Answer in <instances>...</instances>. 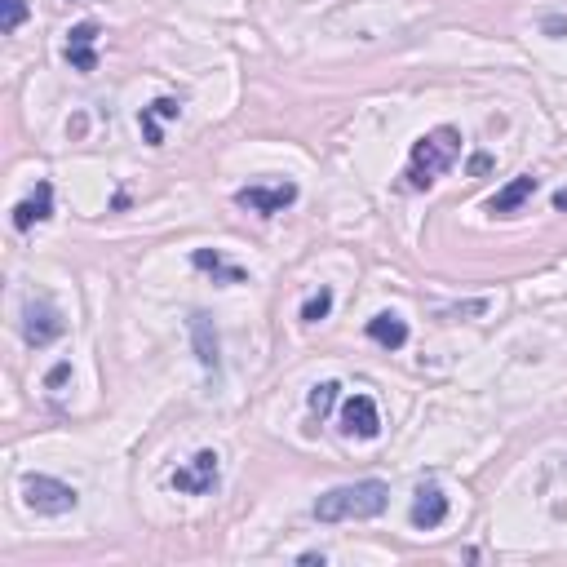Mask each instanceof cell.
I'll return each instance as SVG.
<instances>
[{
    "label": "cell",
    "instance_id": "cell-5",
    "mask_svg": "<svg viewBox=\"0 0 567 567\" xmlns=\"http://www.w3.org/2000/svg\"><path fill=\"white\" fill-rule=\"evenodd\" d=\"M63 333H67V319L58 315V306L45 302V297H27V302H23V337H27V346L45 350V346H54Z\"/></svg>",
    "mask_w": 567,
    "mask_h": 567
},
{
    "label": "cell",
    "instance_id": "cell-13",
    "mask_svg": "<svg viewBox=\"0 0 567 567\" xmlns=\"http://www.w3.org/2000/svg\"><path fill=\"white\" fill-rule=\"evenodd\" d=\"M191 337H195V355H200V364L209 368V373H218V368H222L218 328H213V319L204 315V311H191Z\"/></svg>",
    "mask_w": 567,
    "mask_h": 567
},
{
    "label": "cell",
    "instance_id": "cell-16",
    "mask_svg": "<svg viewBox=\"0 0 567 567\" xmlns=\"http://www.w3.org/2000/svg\"><path fill=\"white\" fill-rule=\"evenodd\" d=\"M337 390H342L337 381H319V386L311 390V412H315L319 421H324L328 412H333V404H337Z\"/></svg>",
    "mask_w": 567,
    "mask_h": 567
},
{
    "label": "cell",
    "instance_id": "cell-10",
    "mask_svg": "<svg viewBox=\"0 0 567 567\" xmlns=\"http://www.w3.org/2000/svg\"><path fill=\"white\" fill-rule=\"evenodd\" d=\"M54 218V187L49 182H36V191L27 195L23 204H14V226L18 231H32V226Z\"/></svg>",
    "mask_w": 567,
    "mask_h": 567
},
{
    "label": "cell",
    "instance_id": "cell-19",
    "mask_svg": "<svg viewBox=\"0 0 567 567\" xmlns=\"http://www.w3.org/2000/svg\"><path fill=\"white\" fill-rule=\"evenodd\" d=\"M67 377H71V364H58V368H54V373H49V377H45V390H58V386H63V381H67Z\"/></svg>",
    "mask_w": 567,
    "mask_h": 567
},
{
    "label": "cell",
    "instance_id": "cell-1",
    "mask_svg": "<svg viewBox=\"0 0 567 567\" xmlns=\"http://www.w3.org/2000/svg\"><path fill=\"white\" fill-rule=\"evenodd\" d=\"M390 505V488L381 479L364 483H342V488H328L315 501V519L319 523H355V519H377Z\"/></svg>",
    "mask_w": 567,
    "mask_h": 567
},
{
    "label": "cell",
    "instance_id": "cell-4",
    "mask_svg": "<svg viewBox=\"0 0 567 567\" xmlns=\"http://www.w3.org/2000/svg\"><path fill=\"white\" fill-rule=\"evenodd\" d=\"M222 479V457L213 448H200L195 457L187 461V466L173 470V492H182V497H209L213 488H218Z\"/></svg>",
    "mask_w": 567,
    "mask_h": 567
},
{
    "label": "cell",
    "instance_id": "cell-18",
    "mask_svg": "<svg viewBox=\"0 0 567 567\" xmlns=\"http://www.w3.org/2000/svg\"><path fill=\"white\" fill-rule=\"evenodd\" d=\"M328 311H333V288H319L315 297H306L302 319H306V324H319V319H328Z\"/></svg>",
    "mask_w": 567,
    "mask_h": 567
},
{
    "label": "cell",
    "instance_id": "cell-7",
    "mask_svg": "<svg viewBox=\"0 0 567 567\" xmlns=\"http://www.w3.org/2000/svg\"><path fill=\"white\" fill-rule=\"evenodd\" d=\"M63 58L71 63V71L89 76L98 71V23H76L67 32V45H63Z\"/></svg>",
    "mask_w": 567,
    "mask_h": 567
},
{
    "label": "cell",
    "instance_id": "cell-12",
    "mask_svg": "<svg viewBox=\"0 0 567 567\" xmlns=\"http://www.w3.org/2000/svg\"><path fill=\"white\" fill-rule=\"evenodd\" d=\"M182 116V102L178 98H156L151 107L138 111V125H142V138L147 147H164V133H160V120H178Z\"/></svg>",
    "mask_w": 567,
    "mask_h": 567
},
{
    "label": "cell",
    "instance_id": "cell-21",
    "mask_svg": "<svg viewBox=\"0 0 567 567\" xmlns=\"http://www.w3.org/2000/svg\"><path fill=\"white\" fill-rule=\"evenodd\" d=\"M554 209H567V187H563L559 195H554Z\"/></svg>",
    "mask_w": 567,
    "mask_h": 567
},
{
    "label": "cell",
    "instance_id": "cell-9",
    "mask_svg": "<svg viewBox=\"0 0 567 567\" xmlns=\"http://www.w3.org/2000/svg\"><path fill=\"white\" fill-rule=\"evenodd\" d=\"M408 519H412V528H421V532L439 528V523L448 519V497H443L439 483H421L417 501H412V510H408Z\"/></svg>",
    "mask_w": 567,
    "mask_h": 567
},
{
    "label": "cell",
    "instance_id": "cell-17",
    "mask_svg": "<svg viewBox=\"0 0 567 567\" xmlns=\"http://www.w3.org/2000/svg\"><path fill=\"white\" fill-rule=\"evenodd\" d=\"M0 9H5V14H0V32L14 36L18 27L27 23V0H0Z\"/></svg>",
    "mask_w": 567,
    "mask_h": 567
},
{
    "label": "cell",
    "instance_id": "cell-2",
    "mask_svg": "<svg viewBox=\"0 0 567 567\" xmlns=\"http://www.w3.org/2000/svg\"><path fill=\"white\" fill-rule=\"evenodd\" d=\"M461 156V133L452 129V125H439V129H430V133H421L417 142H412V156H408V187L412 191H426V187H435V178L439 173H448L452 164H457Z\"/></svg>",
    "mask_w": 567,
    "mask_h": 567
},
{
    "label": "cell",
    "instance_id": "cell-6",
    "mask_svg": "<svg viewBox=\"0 0 567 567\" xmlns=\"http://www.w3.org/2000/svg\"><path fill=\"white\" fill-rule=\"evenodd\" d=\"M235 204L249 209V213L271 218V213H284L288 204H297V187L293 182H280V187H240L235 191Z\"/></svg>",
    "mask_w": 567,
    "mask_h": 567
},
{
    "label": "cell",
    "instance_id": "cell-11",
    "mask_svg": "<svg viewBox=\"0 0 567 567\" xmlns=\"http://www.w3.org/2000/svg\"><path fill=\"white\" fill-rule=\"evenodd\" d=\"M536 187H541V178H532V173H523V178H514L510 187H501L497 195L488 200V213H497V218H510V213H519L523 204L536 195Z\"/></svg>",
    "mask_w": 567,
    "mask_h": 567
},
{
    "label": "cell",
    "instance_id": "cell-8",
    "mask_svg": "<svg viewBox=\"0 0 567 567\" xmlns=\"http://www.w3.org/2000/svg\"><path fill=\"white\" fill-rule=\"evenodd\" d=\"M342 435L350 439H377L381 435V417L373 395H350L342 404Z\"/></svg>",
    "mask_w": 567,
    "mask_h": 567
},
{
    "label": "cell",
    "instance_id": "cell-15",
    "mask_svg": "<svg viewBox=\"0 0 567 567\" xmlns=\"http://www.w3.org/2000/svg\"><path fill=\"white\" fill-rule=\"evenodd\" d=\"M191 266H195V271H209L213 275V280H222V284H249V275H244L240 271V266H226V257L218 253V249H195L191 253Z\"/></svg>",
    "mask_w": 567,
    "mask_h": 567
},
{
    "label": "cell",
    "instance_id": "cell-14",
    "mask_svg": "<svg viewBox=\"0 0 567 567\" xmlns=\"http://www.w3.org/2000/svg\"><path fill=\"white\" fill-rule=\"evenodd\" d=\"M368 337L386 350H399V346H408V324L395 311H381V315L368 319Z\"/></svg>",
    "mask_w": 567,
    "mask_h": 567
},
{
    "label": "cell",
    "instance_id": "cell-20",
    "mask_svg": "<svg viewBox=\"0 0 567 567\" xmlns=\"http://www.w3.org/2000/svg\"><path fill=\"white\" fill-rule=\"evenodd\" d=\"M492 169V156H474L470 160V173H488Z\"/></svg>",
    "mask_w": 567,
    "mask_h": 567
},
{
    "label": "cell",
    "instance_id": "cell-3",
    "mask_svg": "<svg viewBox=\"0 0 567 567\" xmlns=\"http://www.w3.org/2000/svg\"><path fill=\"white\" fill-rule=\"evenodd\" d=\"M23 501H27V510L58 519V514L76 510L80 492L71 488V483H63V479H49V474H23Z\"/></svg>",
    "mask_w": 567,
    "mask_h": 567
}]
</instances>
